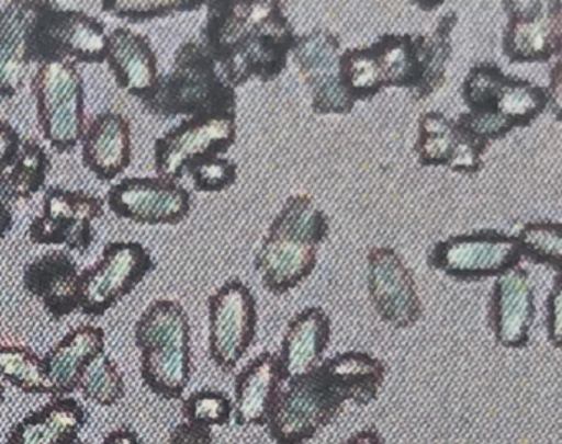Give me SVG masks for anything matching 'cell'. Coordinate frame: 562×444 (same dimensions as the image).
I'll return each instance as SVG.
<instances>
[{
    "instance_id": "1",
    "label": "cell",
    "mask_w": 562,
    "mask_h": 444,
    "mask_svg": "<svg viewBox=\"0 0 562 444\" xmlns=\"http://www.w3.org/2000/svg\"><path fill=\"white\" fill-rule=\"evenodd\" d=\"M384 378L386 365L368 352L347 351L324 358L307 374L282 384L266 423L269 437L276 444L307 443L345 405L373 403Z\"/></svg>"
},
{
    "instance_id": "25",
    "label": "cell",
    "mask_w": 562,
    "mask_h": 444,
    "mask_svg": "<svg viewBox=\"0 0 562 444\" xmlns=\"http://www.w3.org/2000/svg\"><path fill=\"white\" fill-rule=\"evenodd\" d=\"M108 66L117 86L127 94L144 99L159 82L157 56L146 35L120 26L108 35Z\"/></svg>"
},
{
    "instance_id": "20",
    "label": "cell",
    "mask_w": 562,
    "mask_h": 444,
    "mask_svg": "<svg viewBox=\"0 0 562 444\" xmlns=\"http://www.w3.org/2000/svg\"><path fill=\"white\" fill-rule=\"evenodd\" d=\"M80 273L77 260L67 250H50L25 265L24 288L41 299L55 321H60L78 311Z\"/></svg>"
},
{
    "instance_id": "44",
    "label": "cell",
    "mask_w": 562,
    "mask_h": 444,
    "mask_svg": "<svg viewBox=\"0 0 562 444\" xmlns=\"http://www.w3.org/2000/svg\"><path fill=\"white\" fill-rule=\"evenodd\" d=\"M14 224V216H12L11 207L0 201V240L8 236L9 230L12 229Z\"/></svg>"
},
{
    "instance_id": "30",
    "label": "cell",
    "mask_w": 562,
    "mask_h": 444,
    "mask_svg": "<svg viewBox=\"0 0 562 444\" xmlns=\"http://www.w3.org/2000/svg\"><path fill=\"white\" fill-rule=\"evenodd\" d=\"M50 171L47 150L34 138L22 140L14 160L0 173V201L31 200L44 186Z\"/></svg>"
},
{
    "instance_id": "13",
    "label": "cell",
    "mask_w": 562,
    "mask_h": 444,
    "mask_svg": "<svg viewBox=\"0 0 562 444\" xmlns=\"http://www.w3.org/2000/svg\"><path fill=\"white\" fill-rule=\"evenodd\" d=\"M503 55L509 62H549L561 58L562 2L505 0Z\"/></svg>"
},
{
    "instance_id": "14",
    "label": "cell",
    "mask_w": 562,
    "mask_h": 444,
    "mask_svg": "<svg viewBox=\"0 0 562 444\" xmlns=\"http://www.w3.org/2000/svg\"><path fill=\"white\" fill-rule=\"evenodd\" d=\"M341 42L328 29H314L297 36L291 58L307 82L312 111L317 115H347L355 102L340 78Z\"/></svg>"
},
{
    "instance_id": "31",
    "label": "cell",
    "mask_w": 562,
    "mask_h": 444,
    "mask_svg": "<svg viewBox=\"0 0 562 444\" xmlns=\"http://www.w3.org/2000/svg\"><path fill=\"white\" fill-rule=\"evenodd\" d=\"M0 380L24 394L50 395L44 358L24 345H0Z\"/></svg>"
},
{
    "instance_id": "28",
    "label": "cell",
    "mask_w": 562,
    "mask_h": 444,
    "mask_svg": "<svg viewBox=\"0 0 562 444\" xmlns=\"http://www.w3.org/2000/svg\"><path fill=\"white\" fill-rule=\"evenodd\" d=\"M381 86L413 94L419 82V35L384 33L370 45Z\"/></svg>"
},
{
    "instance_id": "26",
    "label": "cell",
    "mask_w": 562,
    "mask_h": 444,
    "mask_svg": "<svg viewBox=\"0 0 562 444\" xmlns=\"http://www.w3.org/2000/svg\"><path fill=\"white\" fill-rule=\"evenodd\" d=\"M106 335L100 326L83 325L68 332L44 357L52 397H70L87 365L104 352Z\"/></svg>"
},
{
    "instance_id": "43",
    "label": "cell",
    "mask_w": 562,
    "mask_h": 444,
    "mask_svg": "<svg viewBox=\"0 0 562 444\" xmlns=\"http://www.w3.org/2000/svg\"><path fill=\"white\" fill-rule=\"evenodd\" d=\"M345 444H384V440L376 428H363V430L351 434V436L345 441Z\"/></svg>"
},
{
    "instance_id": "33",
    "label": "cell",
    "mask_w": 562,
    "mask_h": 444,
    "mask_svg": "<svg viewBox=\"0 0 562 444\" xmlns=\"http://www.w3.org/2000/svg\"><path fill=\"white\" fill-rule=\"evenodd\" d=\"M77 391L90 403L100 407H114L126 395V384L117 365L106 352L93 358L81 374Z\"/></svg>"
},
{
    "instance_id": "10",
    "label": "cell",
    "mask_w": 562,
    "mask_h": 444,
    "mask_svg": "<svg viewBox=\"0 0 562 444\" xmlns=\"http://www.w3.org/2000/svg\"><path fill=\"white\" fill-rule=\"evenodd\" d=\"M154 266L153 257L143 243H108L101 259L80 273L78 309L91 318H101L130 295Z\"/></svg>"
},
{
    "instance_id": "37",
    "label": "cell",
    "mask_w": 562,
    "mask_h": 444,
    "mask_svg": "<svg viewBox=\"0 0 562 444\" xmlns=\"http://www.w3.org/2000/svg\"><path fill=\"white\" fill-rule=\"evenodd\" d=\"M200 193H222L238 180V167L225 157H209L190 164L187 173Z\"/></svg>"
},
{
    "instance_id": "23",
    "label": "cell",
    "mask_w": 562,
    "mask_h": 444,
    "mask_svg": "<svg viewBox=\"0 0 562 444\" xmlns=\"http://www.w3.org/2000/svg\"><path fill=\"white\" fill-rule=\"evenodd\" d=\"M331 321L321 306L302 309L289 321L278 355L282 382L307 374L324 361L330 344Z\"/></svg>"
},
{
    "instance_id": "27",
    "label": "cell",
    "mask_w": 562,
    "mask_h": 444,
    "mask_svg": "<svg viewBox=\"0 0 562 444\" xmlns=\"http://www.w3.org/2000/svg\"><path fill=\"white\" fill-rule=\"evenodd\" d=\"M88 411L71 397H57L19 421L5 444H65L80 436Z\"/></svg>"
},
{
    "instance_id": "3",
    "label": "cell",
    "mask_w": 562,
    "mask_h": 444,
    "mask_svg": "<svg viewBox=\"0 0 562 444\" xmlns=\"http://www.w3.org/2000/svg\"><path fill=\"white\" fill-rule=\"evenodd\" d=\"M328 232L327 213L308 194L289 196L256 253L255 269L265 288L284 295L307 280Z\"/></svg>"
},
{
    "instance_id": "5",
    "label": "cell",
    "mask_w": 562,
    "mask_h": 444,
    "mask_svg": "<svg viewBox=\"0 0 562 444\" xmlns=\"http://www.w3.org/2000/svg\"><path fill=\"white\" fill-rule=\"evenodd\" d=\"M134 339L140 351L144 385L164 400H180L192 375L186 308L173 299H156L137 319Z\"/></svg>"
},
{
    "instance_id": "39",
    "label": "cell",
    "mask_w": 562,
    "mask_h": 444,
    "mask_svg": "<svg viewBox=\"0 0 562 444\" xmlns=\"http://www.w3.org/2000/svg\"><path fill=\"white\" fill-rule=\"evenodd\" d=\"M22 145V137L14 125L0 121V173L11 164Z\"/></svg>"
},
{
    "instance_id": "16",
    "label": "cell",
    "mask_w": 562,
    "mask_h": 444,
    "mask_svg": "<svg viewBox=\"0 0 562 444\" xmlns=\"http://www.w3.org/2000/svg\"><path fill=\"white\" fill-rule=\"evenodd\" d=\"M367 260L368 293L381 321L394 329L416 326L424 308L413 270L391 247H373Z\"/></svg>"
},
{
    "instance_id": "45",
    "label": "cell",
    "mask_w": 562,
    "mask_h": 444,
    "mask_svg": "<svg viewBox=\"0 0 562 444\" xmlns=\"http://www.w3.org/2000/svg\"><path fill=\"white\" fill-rule=\"evenodd\" d=\"M5 400V387L4 382L0 380V407L4 403Z\"/></svg>"
},
{
    "instance_id": "32",
    "label": "cell",
    "mask_w": 562,
    "mask_h": 444,
    "mask_svg": "<svg viewBox=\"0 0 562 444\" xmlns=\"http://www.w3.org/2000/svg\"><path fill=\"white\" fill-rule=\"evenodd\" d=\"M522 260L562 273V224L555 220H532L515 234Z\"/></svg>"
},
{
    "instance_id": "29",
    "label": "cell",
    "mask_w": 562,
    "mask_h": 444,
    "mask_svg": "<svg viewBox=\"0 0 562 444\" xmlns=\"http://www.w3.org/2000/svg\"><path fill=\"white\" fill-rule=\"evenodd\" d=\"M459 22L453 10L440 16L432 33L419 35V82L411 98L426 101L446 84L447 68L452 58V32Z\"/></svg>"
},
{
    "instance_id": "34",
    "label": "cell",
    "mask_w": 562,
    "mask_h": 444,
    "mask_svg": "<svg viewBox=\"0 0 562 444\" xmlns=\"http://www.w3.org/2000/svg\"><path fill=\"white\" fill-rule=\"evenodd\" d=\"M340 78L351 101H370L384 91L370 46L348 48L340 55Z\"/></svg>"
},
{
    "instance_id": "7",
    "label": "cell",
    "mask_w": 562,
    "mask_h": 444,
    "mask_svg": "<svg viewBox=\"0 0 562 444\" xmlns=\"http://www.w3.org/2000/svg\"><path fill=\"white\" fill-rule=\"evenodd\" d=\"M106 26L80 10L58 9L48 2L29 33L31 62L70 61L101 65L106 61Z\"/></svg>"
},
{
    "instance_id": "46",
    "label": "cell",
    "mask_w": 562,
    "mask_h": 444,
    "mask_svg": "<svg viewBox=\"0 0 562 444\" xmlns=\"http://www.w3.org/2000/svg\"><path fill=\"white\" fill-rule=\"evenodd\" d=\"M65 444H90L88 441L81 440L80 436L74 437V440L68 441V443Z\"/></svg>"
},
{
    "instance_id": "22",
    "label": "cell",
    "mask_w": 562,
    "mask_h": 444,
    "mask_svg": "<svg viewBox=\"0 0 562 444\" xmlns=\"http://www.w3.org/2000/svg\"><path fill=\"white\" fill-rule=\"evenodd\" d=\"M80 141L81 161L101 181H113L133 160L131 125L120 112H101L91 118Z\"/></svg>"
},
{
    "instance_id": "17",
    "label": "cell",
    "mask_w": 562,
    "mask_h": 444,
    "mask_svg": "<svg viewBox=\"0 0 562 444\" xmlns=\"http://www.w3.org/2000/svg\"><path fill=\"white\" fill-rule=\"evenodd\" d=\"M108 206L133 223L179 224L192 210V194L179 181L166 178H124L108 191Z\"/></svg>"
},
{
    "instance_id": "38",
    "label": "cell",
    "mask_w": 562,
    "mask_h": 444,
    "mask_svg": "<svg viewBox=\"0 0 562 444\" xmlns=\"http://www.w3.org/2000/svg\"><path fill=\"white\" fill-rule=\"evenodd\" d=\"M562 273H555L552 288L549 289L546 299V331H548L549 344L554 349L562 345Z\"/></svg>"
},
{
    "instance_id": "36",
    "label": "cell",
    "mask_w": 562,
    "mask_h": 444,
    "mask_svg": "<svg viewBox=\"0 0 562 444\" xmlns=\"http://www.w3.org/2000/svg\"><path fill=\"white\" fill-rule=\"evenodd\" d=\"M203 2H166V0H110L101 3L103 12L117 19L131 20L134 23L147 22V20L159 19V16L172 15L186 10H196Z\"/></svg>"
},
{
    "instance_id": "41",
    "label": "cell",
    "mask_w": 562,
    "mask_h": 444,
    "mask_svg": "<svg viewBox=\"0 0 562 444\" xmlns=\"http://www.w3.org/2000/svg\"><path fill=\"white\" fill-rule=\"evenodd\" d=\"M561 86H562V72H561V58L555 59L554 68H552L551 79H549L548 89V107L551 109L552 114L558 121H561Z\"/></svg>"
},
{
    "instance_id": "42",
    "label": "cell",
    "mask_w": 562,
    "mask_h": 444,
    "mask_svg": "<svg viewBox=\"0 0 562 444\" xmlns=\"http://www.w3.org/2000/svg\"><path fill=\"white\" fill-rule=\"evenodd\" d=\"M101 444H140V437L136 431L123 426L108 433Z\"/></svg>"
},
{
    "instance_id": "8",
    "label": "cell",
    "mask_w": 562,
    "mask_h": 444,
    "mask_svg": "<svg viewBox=\"0 0 562 444\" xmlns=\"http://www.w3.org/2000/svg\"><path fill=\"white\" fill-rule=\"evenodd\" d=\"M38 125L45 140L67 153L80 144L85 132L83 78L70 61H47L32 79Z\"/></svg>"
},
{
    "instance_id": "2",
    "label": "cell",
    "mask_w": 562,
    "mask_h": 444,
    "mask_svg": "<svg viewBox=\"0 0 562 444\" xmlns=\"http://www.w3.org/2000/svg\"><path fill=\"white\" fill-rule=\"evenodd\" d=\"M206 7L200 43L233 89L251 79L271 82L284 72L297 35L281 2H209Z\"/></svg>"
},
{
    "instance_id": "21",
    "label": "cell",
    "mask_w": 562,
    "mask_h": 444,
    "mask_svg": "<svg viewBox=\"0 0 562 444\" xmlns=\"http://www.w3.org/2000/svg\"><path fill=\"white\" fill-rule=\"evenodd\" d=\"M47 3L19 0L0 9V98H14L24 89L31 69L29 33Z\"/></svg>"
},
{
    "instance_id": "18",
    "label": "cell",
    "mask_w": 562,
    "mask_h": 444,
    "mask_svg": "<svg viewBox=\"0 0 562 444\" xmlns=\"http://www.w3.org/2000/svg\"><path fill=\"white\" fill-rule=\"evenodd\" d=\"M488 147L490 144L467 134L456 118L442 112H424L417 122L414 150L423 167H446L456 173L476 174L483 168V155Z\"/></svg>"
},
{
    "instance_id": "6",
    "label": "cell",
    "mask_w": 562,
    "mask_h": 444,
    "mask_svg": "<svg viewBox=\"0 0 562 444\" xmlns=\"http://www.w3.org/2000/svg\"><path fill=\"white\" fill-rule=\"evenodd\" d=\"M236 89L223 79L200 42L180 45L172 69L160 76L156 89L143 99L147 112L164 118L236 114Z\"/></svg>"
},
{
    "instance_id": "15",
    "label": "cell",
    "mask_w": 562,
    "mask_h": 444,
    "mask_svg": "<svg viewBox=\"0 0 562 444\" xmlns=\"http://www.w3.org/2000/svg\"><path fill=\"white\" fill-rule=\"evenodd\" d=\"M104 203L83 191L48 187L41 216L32 220L29 237L38 246H67L87 253L93 243V223L103 214Z\"/></svg>"
},
{
    "instance_id": "4",
    "label": "cell",
    "mask_w": 562,
    "mask_h": 444,
    "mask_svg": "<svg viewBox=\"0 0 562 444\" xmlns=\"http://www.w3.org/2000/svg\"><path fill=\"white\" fill-rule=\"evenodd\" d=\"M467 111L456 118L467 134L492 144L531 125L548 109L546 88L508 76L495 62L472 66L462 82Z\"/></svg>"
},
{
    "instance_id": "24",
    "label": "cell",
    "mask_w": 562,
    "mask_h": 444,
    "mask_svg": "<svg viewBox=\"0 0 562 444\" xmlns=\"http://www.w3.org/2000/svg\"><path fill=\"white\" fill-rule=\"evenodd\" d=\"M282 384L278 355L265 351L251 358L236 375L233 401L236 424L266 426Z\"/></svg>"
},
{
    "instance_id": "19",
    "label": "cell",
    "mask_w": 562,
    "mask_h": 444,
    "mask_svg": "<svg viewBox=\"0 0 562 444\" xmlns=\"http://www.w3.org/2000/svg\"><path fill=\"white\" fill-rule=\"evenodd\" d=\"M536 318V295L528 270L521 265L496 276L490 295L488 322L495 342L505 349H525Z\"/></svg>"
},
{
    "instance_id": "40",
    "label": "cell",
    "mask_w": 562,
    "mask_h": 444,
    "mask_svg": "<svg viewBox=\"0 0 562 444\" xmlns=\"http://www.w3.org/2000/svg\"><path fill=\"white\" fill-rule=\"evenodd\" d=\"M169 444H216V441L209 428L195 426L183 421L173 428Z\"/></svg>"
},
{
    "instance_id": "11",
    "label": "cell",
    "mask_w": 562,
    "mask_h": 444,
    "mask_svg": "<svg viewBox=\"0 0 562 444\" xmlns=\"http://www.w3.org/2000/svg\"><path fill=\"white\" fill-rule=\"evenodd\" d=\"M209 352L216 368L229 374L251 348L258 326V306L249 286L228 280L209 298Z\"/></svg>"
},
{
    "instance_id": "9",
    "label": "cell",
    "mask_w": 562,
    "mask_h": 444,
    "mask_svg": "<svg viewBox=\"0 0 562 444\" xmlns=\"http://www.w3.org/2000/svg\"><path fill=\"white\" fill-rule=\"evenodd\" d=\"M521 260L515 236L495 229L447 237L434 243L427 255L430 269L459 282L496 278L521 265Z\"/></svg>"
},
{
    "instance_id": "12",
    "label": "cell",
    "mask_w": 562,
    "mask_h": 444,
    "mask_svg": "<svg viewBox=\"0 0 562 444\" xmlns=\"http://www.w3.org/2000/svg\"><path fill=\"white\" fill-rule=\"evenodd\" d=\"M236 114L195 115L180 122L157 138L154 167L159 178L179 181L190 164L209 157H222L235 145Z\"/></svg>"
},
{
    "instance_id": "35",
    "label": "cell",
    "mask_w": 562,
    "mask_h": 444,
    "mask_svg": "<svg viewBox=\"0 0 562 444\" xmlns=\"http://www.w3.org/2000/svg\"><path fill=\"white\" fill-rule=\"evenodd\" d=\"M187 423L200 428L226 426L233 420V401L228 395L213 388L193 391L182 405Z\"/></svg>"
}]
</instances>
